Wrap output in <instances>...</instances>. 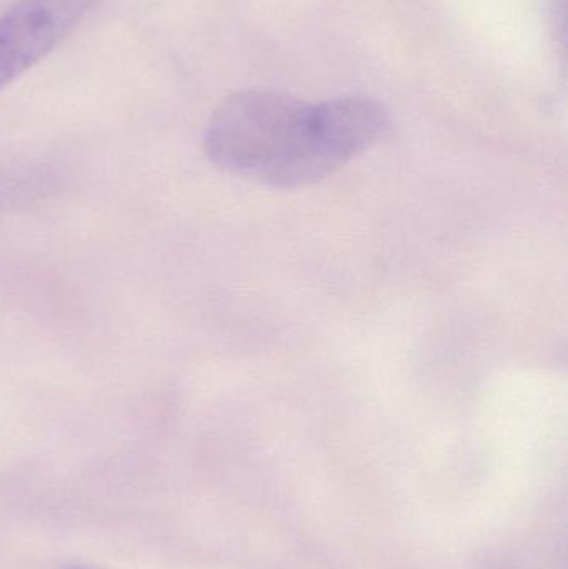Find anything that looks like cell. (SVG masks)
Wrapping results in <instances>:
<instances>
[{
	"label": "cell",
	"instance_id": "cell-1",
	"mask_svg": "<svg viewBox=\"0 0 568 569\" xmlns=\"http://www.w3.org/2000/svg\"><path fill=\"white\" fill-rule=\"evenodd\" d=\"M389 127L369 97L307 103L273 90H246L220 103L203 149L213 166L277 189L312 186L369 149Z\"/></svg>",
	"mask_w": 568,
	"mask_h": 569
},
{
	"label": "cell",
	"instance_id": "cell-2",
	"mask_svg": "<svg viewBox=\"0 0 568 569\" xmlns=\"http://www.w3.org/2000/svg\"><path fill=\"white\" fill-rule=\"evenodd\" d=\"M97 0H19L0 13V90L49 56Z\"/></svg>",
	"mask_w": 568,
	"mask_h": 569
},
{
	"label": "cell",
	"instance_id": "cell-3",
	"mask_svg": "<svg viewBox=\"0 0 568 569\" xmlns=\"http://www.w3.org/2000/svg\"><path fill=\"white\" fill-rule=\"evenodd\" d=\"M69 569H87V568H69Z\"/></svg>",
	"mask_w": 568,
	"mask_h": 569
}]
</instances>
